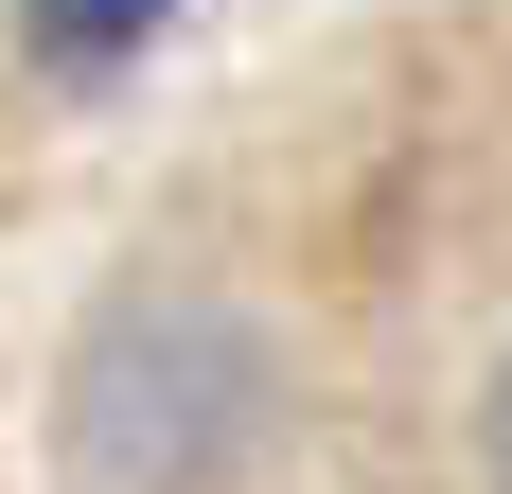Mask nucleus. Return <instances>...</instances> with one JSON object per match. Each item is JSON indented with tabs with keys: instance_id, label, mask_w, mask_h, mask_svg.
Segmentation results:
<instances>
[{
	"instance_id": "1",
	"label": "nucleus",
	"mask_w": 512,
	"mask_h": 494,
	"mask_svg": "<svg viewBox=\"0 0 512 494\" xmlns=\"http://www.w3.org/2000/svg\"><path fill=\"white\" fill-rule=\"evenodd\" d=\"M495 477H512V371H495Z\"/></svg>"
}]
</instances>
